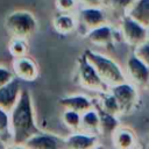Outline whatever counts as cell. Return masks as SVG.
I'll return each instance as SVG.
<instances>
[{"label": "cell", "instance_id": "obj_8", "mask_svg": "<svg viewBox=\"0 0 149 149\" xmlns=\"http://www.w3.org/2000/svg\"><path fill=\"white\" fill-rule=\"evenodd\" d=\"M123 69L127 80L137 87L149 88V66L134 51L127 57Z\"/></svg>", "mask_w": 149, "mask_h": 149}, {"label": "cell", "instance_id": "obj_17", "mask_svg": "<svg viewBox=\"0 0 149 149\" xmlns=\"http://www.w3.org/2000/svg\"><path fill=\"white\" fill-rule=\"evenodd\" d=\"M94 106L106 113L112 114V115H115V116L122 115L121 107H120L116 98L112 94V92L109 90L105 91V92L97 93V97L94 98Z\"/></svg>", "mask_w": 149, "mask_h": 149}, {"label": "cell", "instance_id": "obj_20", "mask_svg": "<svg viewBox=\"0 0 149 149\" xmlns=\"http://www.w3.org/2000/svg\"><path fill=\"white\" fill-rule=\"evenodd\" d=\"M100 115V136H108L111 139L112 134L115 132V129L121 125L120 123V116L112 115L109 113H106L101 109H99Z\"/></svg>", "mask_w": 149, "mask_h": 149}, {"label": "cell", "instance_id": "obj_22", "mask_svg": "<svg viewBox=\"0 0 149 149\" xmlns=\"http://www.w3.org/2000/svg\"><path fill=\"white\" fill-rule=\"evenodd\" d=\"M61 120L63 125L70 130L76 132L80 129V122H81V114L72 111V109H62Z\"/></svg>", "mask_w": 149, "mask_h": 149}, {"label": "cell", "instance_id": "obj_24", "mask_svg": "<svg viewBox=\"0 0 149 149\" xmlns=\"http://www.w3.org/2000/svg\"><path fill=\"white\" fill-rule=\"evenodd\" d=\"M134 1L135 0H104V7H106L107 10L119 14L121 17L128 12Z\"/></svg>", "mask_w": 149, "mask_h": 149}, {"label": "cell", "instance_id": "obj_10", "mask_svg": "<svg viewBox=\"0 0 149 149\" xmlns=\"http://www.w3.org/2000/svg\"><path fill=\"white\" fill-rule=\"evenodd\" d=\"M12 70L14 71L15 77L21 81H28V83L34 81L37 79L40 74L37 63L28 55L23 57L14 58L12 63Z\"/></svg>", "mask_w": 149, "mask_h": 149}, {"label": "cell", "instance_id": "obj_14", "mask_svg": "<svg viewBox=\"0 0 149 149\" xmlns=\"http://www.w3.org/2000/svg\"><path fill=\"white\" fill-rule=\"evenodd\" d=\"M58 105L62 109H72L81 114L85 111L94 107V98L81 93L68 94L58 100Z\"/></svg>", "mask_w": 149, "mask_h": 149}, {"label": "cell", "instance_id": "obj_15", "mask_svg": "<svg viewBox=\"0 0 149 149\" xmlns=\"http://www.w3.org/2000/svg\"><path fill=\"white\" fill-rule=\"evenodd\" d=\"M111 142L113 149H136L137 136L136 133L126 126H119L111 136Z\"/></svg>", "mask_w": 149, "mask_h": 149}, {"label": "cell", "instance_id": "obj_28", "mask_svg": "<svg viewBox=\"0 0 149 149\" xmlns=\"http://www.w3.org/2000/svg\"><path fill=\"white\" fill-rule=\"evenodd\" d=\"M79 7H97L104 6V0H76Z\"/></svg>", "mask_w": 149, "mask_h": 149}, {"label": "cell", "instance_id": "obj_2", "mask_svg": "<svg viewBox=\"0 0 149 149\" xmlns=\"http://www.w3.org/2000/svg\"><path fill=\"white\" fill-rule=\"evenodd\" d=\"M83 56L93 65L101 79L111 87L127 80L125 69L112 57L93 49H85Z\"/></svg>", "mask_w": 149, "mask_h": 149}, {"label": "cell", "instance_id": "obj_12", "mask_svg": "<svg viewBox=\"0 0 149 149\" xmlns=\"http://www.w3.org/2000/svg\"><path fill=\"white\" fill-rule=\"evenodd\" d=\"M26 149H64V137L40 132L23 143Z\"/></svg>", "mask_w": 149, "mask_h": 149}, {"label": "cell", "instance_id": "obj_7", "mask_svg": "<svg viewBox=\"0 0 149 149\" xmlns=\"http://www.w3.org/2000/svg\"><path fill=\"white\" fill-rule=\"evenodd\" d=\"M109 91L116 98L121 107L122 115L128 114L136 108L140 95H139V87L135 84L130 83L129 80H125L120 84L111 86Z\"/></svg>", "mask_w": 149, "mask_h": 149}, {"label": "cell", "instance_id": "obj_25", "mask_svg": "<svg viewBox=\"0 0 149 149\" xmlns=\"http://www.w3.org/2000/svg\"><path fill=\"white\" fill-rule=\"evenodd\" d=\"M57 12L62 13H77L79 5L76 0H55Z\"/></svg>", "mask_w": 149, "mask_h": 149}, {"label": "cell", "instance_id": "obj_13", "mask_svg": "<svg viewBox=\"0 0 149 149\" xmlns=\"http://www.w3.org/2000/svg\"><path fill=\"white\" fill-rule=\"evenodd\" d=\"M22 88V81L17 78L0 87V108L10 112L16 105Z\"/></svg>", "mask_w": 149, "mask_h": 149}, {"label": "cell", "instance_id": "obj_19", "mask_svg": "<svg viewBox=\"0 0 149 149\" xmlns=\"http://www.w3.org/2000/svg\"><path fill=\"white\" fill-rule=\"evenodd\" d=\"M144 27H149V0H135L126 13Z\"/></svg>", "mask_w": 149, "mask_h": 149}, {"label": "cell", "instance_id": "obj_31", "mask_svg": "<svg viewBox=\"0 0 149 149\" xmlns=\"http://www.w3.org/2000/svg\"><path fill=\"white\" fill-rule=\"evenodd\" d=\"M136 149H147V148H146V146H141V144H139Z\"/></svg>", "mask_w": 149, "mask_h": 149}, {"label": "cell", "instance_id": "obj_1", "mask_svg": "<svg viewBox=\"0 0 149 149\" xmlns=\"http://www.w3.org/2000/svg\"><path fill=\"white\" fill-rule=\"evenodd\" d=\"M13 143L23 144L28 139L41 132L36 123L34 100L29 88L23 87L20 98L9 112Z\"/></svg>", "mask_w": 149, "mask_h": 149}, {"label": "cell", "instance_id": "obj_9", "mask_svg": "<svg viewBox=\"0 0 149 149\" xmlns=\"http://www.w3.org/2000/svg\"><path fill=\"white\" fill-rule=\"evenodd\" d=\"M100 143V135L81 129L70 132L64 137V149H92Z\"/></svg>", "mask_w": 149, "mask_h": 149}, {"label": "cell", "instance_id": "obj_21", "mask_svg": "<svg viewBox=\"0 0 149 149\" xmlns=\"http://www.w3.org/2000/svg\"><path fill=\"white\" fill-rule=\"evenodd\" d=\"M0 141L6 146L13 143L9 112L0 108Z\"/></svg>", "mask_w": 149, "mask_h": 149}, {"label": "cell", "instance_id": "obj_5", "mask_svg": "<svg viewBox=\"0 0 149 149\" xmlns=\"http://www.w3.org/2000/svg\"><path fill=\"white\" fill-rule=\"evenodd\" d=\"M76 15L78 19L77 30H79L84 36H86L90 30L109 23L108 10L104 6L79 7Z\"/></svg>", "mask_w": 149, "mask_h": 149}, {"label": "cell", "instance_id": "obj_23", "mask_svg": "<svg viewBox=\"0 0 149 149\" xmlns=\"http://www.w3.org/2000/svg\"><path fill=\"white\" fill-rule=\"evenodd\" d=\"M28 38L22 37H12L8 42V51L13 56V58H19L28 55L29 45H28Z\"/></svg>", "mask_w": 149, "mask_h": 149}, {"label": "cell", "instance_id": "obj_18", "mask_svg": "<svg viewBox=\"0 0 149 149\" xmlns=\"http://www.w3.org/2000/svg\"><path fill=\"white\" fill-rule=\"evenodd\" d=\"M80 129L87 133L100 135V115L95 106L81 113Z\"/></svg>", "mask_w": 149, "mask_h": 149}, {"label": "cell", "instance_id": "obj_3", "mask_svg": "<svg viewBox=\"0 0 149 149\" xmlns=\"http://www.w3.org/2000/svg\"><path fill=\"white\" fill-rule=\"evenodd\" d=\"M6 31L12 37H30L37 29V20L35 15L26 9H16L7 14L3 21Z\"/></svg>", "mask_w": 149, "mask_h": 149}, {"label": "cell", "instance_id": "obj_32", "mask_svg": "<svg viewBox=\"0 0 149 149\" xmlns=\"http://www.w3.org/2000/svg\"><path fill=\"white\" fill-rule=\"evenodd\" d=\"M146 148H147V149H149V140H148V143L146 144Z\"/></svg>", "mask_w": 149, "mask_h": 149}, {"label": "cell", "instance_id": "obj_27", "mask_svg": "<svg viewBox=\"0 0 149 149\" xmlns=\"http://www.w3.org/2000/svg\"><path fill=\"white\" fill-rule=\"evenodd\" d=\"M133 51L149 66V41H147L143 44L136 47L135 49H133Z\"/></svg>", "mask_w": 149, "mask_h": 149}, {"label": "cell", "instance_id": "obj_29", "mask_svg": "<svg viewBox=\"0 0 149 149\" xmlns=\"http://www.w3.org/2000/svg\"><path fill=\"white\" fill-rule=\"evenodd\" d=\"M3 149H26L23 144H15V143H12V144H8Z\"/></svg>", "mask_w": 149, "mask_h": 149}, {"label": "cell", "instance_id": "obj_33", "mask_svg": "<svg viewBox=\"0 0 149 149\" xmlns=\"http://www.w3.org/2000/svg\"><path fill=\"white\" fill-rule=\"evenodd\" d=\"M148 41H149V27H148Z\"/></svg>", "mask_w": 149, "mask_h": 149}, {"label": "cell", "instance_id": "obj_26", "mask_svg": "<svg viewBox=\"0 0 149 149\" xmlns=\"http://www.w3.org/2000/svg\"><path fill=\"white\" fill-rule=\"evenodd\" d=\"M14 78H16L14 74V71L9 69L8 66L0 64V87L5 86L9 81H12Z\"/></svg>", "mask_w": 149, "mask_h": 149}, {"label": "cell", "instance_id": "obj_30", "mask_svg": "<svg viewBox=\"0 0 149 149\" xmlns=\"http://www.w3.org/2000/svg\"><path fill=\"white\" fill-rule=\"evenodd\" d=\"M92 149H107V147H106L104 143H101V142H100L98 146H95V147H94V148H92Z\"/></svg>", "mask_w": 149, "mask_h": 149}, {"label": "cell", "instance_id": "obj_4", "mask_svg": "<svg viewBox=\"0 0 149 149\" xmlns=\"http://www.w3.org/2000/svg\"><path fill=\"white\" fill-rule=\"evenodd\" d=\"M76 65V78L80 87L94 93H100L109 90V86L101 79L97 70L83 56V54L77 58Z\"/></svg>", "mask_w": 149, "mask_h": 149}, {"label": "cell", "instance_id": "obj_11", "mask_svg": "<svg viewBox=\"0 0 149 149\" xmlns=\"http://www.w3.org/2000/svg\"><path fill=\"white\" fill-rule=\"evenodd\" d=\"M115 34V28L111 23H107L90 30L85 37L90 43L98 48H112L116 43Z\"/></svg>", "mask_w": 149, "mask_h": 149}, {"label": "cell", "instance_id": "obj_6", "mask_svg": "<svg viewBox=\"0 0 149 149\" xmlns=\"http://www.w3.org/2000/svg\"><path fill=\"white\" fill-rule=\"evenodd\" d=\"M119 33L121 40L133 49L148 41V28L125 14L119 19Z\"/></svg>", "mask_w": 149, "mask_h": 149}, {"label": "cell", "instance_id": "obj_16", "mask_svg": "<svg viewBox=\"0 0 149 149\" xmlns=\"http://www.w3.org/2000/svg\"><path fill=\"white\" fill-rule=\"evenodd\" d=\"M52 27L61 35H69L77 30L78 19L76 13H62L57 12V14L52 17Z\"/></svg>", "mask_w": 149, "mask_h": 149}]
</instances>
